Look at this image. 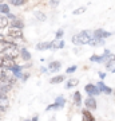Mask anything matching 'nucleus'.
<instances>
[{
  "mask_svg": "<svg viewBox=\"0 0 115 121\" xmlns=\"http://www.w3.org/2000/svg\"><path fill=\"white\" fill-rule=\"evenodd\" d=\"M27 1H28V0H16V1H15V5H16V7H19V5H24Z\"/></svg>",
  "mask_w": 115,
  "mask_h": 121,
  "instance_id": "nucleus-28",
  "label": "nucleus"
},
{
  "mask_svg": "<svg viewBox=\"0 0 115 121\" xmlns=\"http://www.w3.org/2000/svg\"><path fill=\"white\" fill-rule=\"evenodd\" d=\"M54 104H55L60 110V109H63L64 105H66V98H64L63 95H58V97L55 98V101H54Z\"/></svg>",
  "mask_w": 115,
  "mask_h": 121,
  "instance_id": "nucleus-17",
  "label": "nucleus"
},
{
  "mask_svg": "<svg viewBox=\"0 0 115 121\" xmlns=\"http://www.w3.org/2000/svg\"><path fill=\"white\" fill-rule=\"evenodd\" d=\"M20 56L23 60H30L31 59V52L27 50L26 47H21L20 48Z\"/></svg>",
  "mask_w": 115,
  "mask_h": 121,
  "instance_id": "nucleus-21",
  "label": "nucleus"
},
{
  "mask_svg": "<svg viewBox=\"0 0 115 121\" xmlns=\"http://www.w3.org/2000/svg\"><path fill=\"white\" fill-rule=\"evenodd\" d=\"M8 26H9L8 17L4 16V15H0V30H5Z\"/></svg>",
  "mask_w": 115,
  "mask_h": 121,
  "instance_id": "nucleus-20",
  "label": "nucleus"
},
{
  "mask_svg": "<svg viewBox=\"0 0 115 121\" xmlns=\"http://www.w3.org/2000/svg\"><path fill=\"white\" fill-rule=\"evenodd\" d=\"M95 85L98 86V89H99V91H100V93H104V94H107V95H110V94H112V93H114V90H112L108 85H106L103 81H99V82L95 83Z\"/></svg>",
  "mask_w": 115,
  "mask_h": 121,
  "instance_id": "nucleus-7",
  "label": "nucleus"
},
{
  "mask_svg": "<svg viewBox=\"0 0 115 121\" xmlns=\"http://www.w3.org/2000/svg\"><path fill=\"white\" fill-rule=\"evenodd\" d=\"M84 91L87 95H91V97H96V95L100 94V91H99L98 86L95 83H87L84 86Z\"/></svg>",
  "mask_w": 115,
  "mask_h": 121,
  "instance_id": "nucleus-3",
  "label": "nucleus"
},
{
  "mask_svg": "<svg viewBox=\"0 0 115 121\" xmlns=\"http://www.w3.org/2000/svg\"><path fill=\"white\" fill-rule=\"evenodd\" d=\"M1 3H4V0H0V4H1Z\"/></svg>",
  "mask_w": 115,
  "mask_h": 121,
  "instance_id": "nucleus-35",
  "label": "nucleus"
},
{
  "mask_svg": "<svg viewBox=\"0 0 115 121\" xmlns=\"http://www.w3.org/2000/svg\"><path fill=\"white\" fill-rule=\"evenodd\" d=\"M48 4H50L51 8H56V7L60 4V0H50V3H48Z\"/></svg>",
  "mask_w": 115,
  "mask_h": 121,
  "instance_id": "nucleus-27",
  "label": "nucleus"
},
{
  "mask_svg": "<svg viewBox=\"0 0 115 121\" xmlns=\"http://www.w3.org/2000/svg\"><path fill=\"white\" fill-rule=\"evenodd\" d=\"M9 26H11V27H15V28H20V30H23V28H24V23H23V20H21L20 17L16 16L13 20H11Z\"/></svg>",
  "mask_w": 115,
  "mask_h": 121,
  "instance_id": "nucleus-14",
  "label": "nucleus"
},
{
  "mask_svg": "<svg viewBox=\"0 0 115 121\" xmlns=\"http://www.w3.org/2000/svg\"><path fill=\"white\" fill-rule=\"evenodd\" d=\"M8 1H9V4H13V5H15V1H16V0H8Z\"/></svg>",
  "mask_w": 115,
  "mask_h": 121,
  "instance_id": "nucleus-33",
  "label": "nucleus"
},
{
  "mask_svg": "<svg viewBox=\"0 0 115 121\" xmlns=\"http://www.w3.org/2000/svg\"><path fill=\"white\" fill-rule=\"evenodd\" d=\"M0 13H3V15H8L9 13V5L8 4H0Z\"/></svg>",
  "mask_w": 115,
  "mask_h": 121,
  "instance_id": "nucleus-24",
  "label": "nucleus"
},
{
  "mask_svg": "<svg viewBox=\"0 0 115 121\" xmlns=\"http://www.w3.org/2000/svg\"><path fill=\"white\" fill-rule=\"evenodd\" d=\"M84 108L88 109V110H95V109L98 108V104H96V99H95V97L88 95V97L84 99Z\"/></svg>",
  "mask_w": 115,
  "mask_h": 121,
  "instance_id": "nucleus-6",
  "label": "nucleus"
},
{
  "mask_svg": "<svg viewBox=\"0 0 115 121\" xmlns=\"http://www.w3.org/2000/svg\"><path fill=\"white\" fill-rule=\"evenodd\" d=\"M92 32L90 30H83L80 31L79 34L74 35L72 38H71V40H72L74 44H76V46H80V44H88V42L92 39Z\"/></svg>",
  "mask_w": 115,
  "mask_h": 121,
  "instance_id": "nucleus-1",
  "label": "nucleus"
},
{
  "mask_svg": "<svg viewBox=\"0 0 115 121\" xmlns=\"http://www.w3.org/2000/svg\"><path fill=\"white\" fill-rule=\"evenodd\" d=\"M63 47H66L64 39H55V40H52V48L60 50V48H63Z\"/></svg>",
  "mask_w": 115,
  "mask_h": 121,
  "instance_id": "nucleus-16",
  "label": "nucleus"
},
{
  "mask_svg": "<svg viewBox=\"0 0 115 121\" xmlns=\"http://www.w3.org/2000/svg\"><path fill=\"white\" fill-rule=\"evenodd\" d=\"M48 71H52V73H55V71H59L62 69V62L60 60H51L50 63H48Z\"/></svg>",
  "mask_w": 115,
  "mask_h": 121,
  "instance_id": "nucleus-9",
  "label": "nucleus"
},
{
  "mask_svg": "<svg viewBox=\"0 0 115 121\" xmlns=\"http://www.w3.org/2000/svg\"><path fill=\"white\" fill-rule=\"evenodd\" d=\"M19 55H20V50L17 48L16 44L12 46V47L5 48L4 51H3V54H1V56H4V58H9V59H16Z\"/></svg>",
  "mask_w": 115,
  "mask_h": 121,
  "instance_id": "nucleus-2",
  "label": "nucleus"
},
{
  "mask_svg": "<svg viewBox=\"0 0 115 121\" xmlns=\"http://www.w3.org/2000/svg\"><path fill=\"white\" fill-rule=\"evenodd\" d=\"M0 118H1V117H0Z\"/></svg>",
  "mask_w": 115,
  "mask_h": 121,
  "instance_id": "nucleus-37",
  "label": "nucleus"
},
{
  "mask_svg": "<svg viewBox=\"0 0 115 121\" xmlns=\"http://www.w3.org/2000/svg\"><path fill=\"white\" fill-rule=\"evenodd\" d=\"M63 36H64V30L63 28H59L55 32V39H63Z\"/></svg>",
  "mask_w": 115,
  "mask_h": 121,
  "instance_id": "nucleus-25",
  "label": "nucleus"
},
{
  "mask_svg": "<svg viewBox=\"0 0 115 121\" xmlns=\"http://www.w3.org/2000/svg\"><path fill=\"white\" fill-rule=\"evenodd\" d=\"M50 48H52V42H39L36 44L38 51H44V50H50Z\"/></svg>",
  "mask_w": 115,
  "mask_h": 121,
  "instance_id": "nucleus-13",
  "label": "nucleus"
},
{
  "mask_svg": "<svg viewBox=\"0 0 115 121\" xmlns=\"http://www.w3.org/2000/svg\"><path fill=\"white\" fill-rule=\"evenodd\" d=\"M88 44L91 46V47H98V46H103L104 44V39H98V38H94L92 36V39L88 42Z\"/></svg>",
  "mask_w": 115,
  "mask_h": 121,
  "instance_id": "nucleus-19",
  "label": "nucleus"
},
{
  "mask_svg": "<svg viewBox=\"0 0 115 121\" xmlns=\"http://www.w3.org/2000/svg\"><path fill=\"white\" fill-rule=\"evenodd\" d=\"M104 65H106V71H111L112 69H115V55L114 54H111L107 60L104 62Z\"/></svg>",
  "mask_w": 115,
  "mask_h": 121,
  "instance_id": "nucleus-10",
  "label": "nucleus"
},
{
  "mask_svg": "<svg viewBox=\"0 0 115 121\" xmlns=\"http://www.w3.org/2000/svg\"><path fill=\"white\" fill-rule=\"evenodd\" d=\"M31 121H39V116H38V114H35V116L31 118Z\"/></svg>",
  "mask_w": 115,
  "mask_h": 121,
  "instance_id": "nucleus-30",
  "label": "nucleus"
},
{
  "mask_svg": "<svg viewBox=\"0 0 115 121\" xmlns=\"http://www.w3.org/2000/svg\"><path fill=\"white\" fill-rule=\"evenodd\" d=\"M0 67H3V56L0 55Z\"/></svg>",
  "mask_w": 115,
  "mask_h": 121,
  "instance_id": "nucleus-32",
  "label": "nucleus"
},
{
  "mask_svg": "<svg viewBox=\"0 0 115 121\" xmlns=\"http://www.w3.org/2000/svg\"><path fill=\"white\" fill-rule=\"evenodd\" d=\"M66 79H67V78H66L64 74H59V75H54V77L50 79V83H51V85H59V83H63Z\"/></svg>",
  "mask_w": 115,
  "mask_h": 121,
  "instance_id": "nucleus-11",
  "label": "nucleus"
},
{
  "mask_svg": "<svg viewBox=\"0 0 115 121\" xmlns=\"http://www.w3.org/2000/svg\"><path fill=\"white\" fill-rule=\"evenodd\" d=\"M106 58L103 55H98V54H94V55L90 56V62H96V63H104L106 62Z\"/></svg>",
  "mask_w": 115,
  "mask_h": 121,
  "instance_id": "nucleus-18",
  "label": "nucleus"
},
{
  "mask_svg": "<svg viewBox=\"0 0 115 121\" xmlns=\"http://www.w3.org/2000/svg\"><path fill=\"white\" fill-rule=\"evenodd\" d=\"M8 36L12 39H23V30H20V28H15V27H9L8 28Z\"/></svg>",
  "mask_w": 115,
  "mask_h": 121,
  "instance_id": "nucleus-4",
  "label": "nucleus"
},
{
  "mask_svg": "<svg viewBox=\"0 0 115 121\" xmlns=\"http://www.w3.org/2000/svg\"><path fill=\"white\" fill-rule=\"evenodd\" d=\"M35 17L38 19L39 22H46V20H47V16H46V13L42 12V11H36V12H35Z\"/></svg>",
  "mask_w": 115,
  "mask_h": 121,
  "instance_id": "nucleus-22",
  "label": "nucleus"
},
{
  "mask_svg": "<svg viewBox=\"0 0 115 121\" xmlns=\"http://www.w3.org/2000/svg\"><path fill=\"white\" fill-rule=\"evenodd\" d=\"M40 69H42V73H48V69H47V67H44V66H42Z\"/></svg>",
  "mask_w": 115,
  "mask_h": 121,
  "instance_id": "nucleus-31",
  "label": "nucleus"
},
{
  "mask_svg": "<svg viewBox=\"0 0 115 121\" xmlns=\"http://www.w3.org/2000/svg\"><path fill=\"white\" fill-rule=\"evenodd\" d=\"M24 121H31V120H30V118H26V120H24Z\"/></svg>",
  "mask_w": 115,
  "mask_h": 121,
  "instance_id": "nucleus-36",
  "label": "nucleus"
},
{
  "mask_svg": "<svg viewBox=\"0 0 115 121\" xmlns=\"http://www.w3.org/2000/svg\"><path fill=\"white\" fill-rule=\"evenodd\" d=\"M98 75H99V78H100V81H103V79L107 77V73H104V71H99Z\"/></svg>",
  "mask_w": 115,
  "mask_h": 121,
  "instance_id": "nucleus-29",
  "label": "nucleus"
},
{
  "mask_svg": "<svg viewBox=\"0 0 115 121\" xmlns=\"http://www.w3.org/2000/svg\"><path fill=\"white\" fill-rule=\"evenodd\" d=\"M79 85V79L78 78H68L66 79V89H72Z\"/></svg>",
  "mask_w": 115,
  "mask_h": 121,
  "instance_id": "nucleus-15",
  "label": "nucleus"
},
{
  "mask_svg": "<svg viewBox=\"0 0 115 121\" xmlns=\"http://www.w3.org/2000/svg\"><path fill=\"white\" fill-rule=\"evenodd\" d=\"M82 121H96V120H95V116L92 114V112L84 108L82 110Z\"/></svg>",
  "mask_w": 115,
  "mask_h": 121,
  "instance_id": "nucleus-8",
  "label": "nucleus"
},
{
  "mask_svg": "<svg viewBox=\"0 0 115 121\" xmlns=\"http://www.w3.org/2000/svg\"><path fill=\"white\" fill-rule=\"evenodd\" d=\"M92 35H94V38H98V39H107L112 35V32L103 30V28H96V30L92 32Z\"/></svg>",
  "mask_w": 115,
  "mask_h": 121,
  "instance_id": "nucleus-5",
  "label": "nucleus"
},
{
  "mask_svg": "<svg viewBox=\"0 0 115 121\" xmlns=\"http://www.w3.org/2000/svg\"><path fill=\"white\" fill-rule=\"evenodd\" d=\"M110 73H115V69H112V70H111V71H110Z\"/></svg>",
  "mask_w": 115,
  "mask_h": 121,
  "instance_id": "nucleus-34",
  "label": "nucleus"
},
{
  "mask_svg": "<svg viewBox=\"0 0 115 121\" xmlns=\"http://www.w3.org/2000/svg\"><path fill=\"white\" fill-rule=\"evenodd\" d=\"M72 99H74V104H75V106H82V104H83V99H82V93L79 90L74 91V95H72Z\"/></svg>",
  "mask_w": 115,
  "mask_h": 121,
  "instance_id": "nucleus-12",
  "label": "nucleus"
},
{
  "mask_svg": "<svg viewBox=\"0 0 115 121\" xmlns=\"http://www.w3.org/2000/svg\"><path fill=\"white\" fill-rule=\"evenodd\" d=\"M86 9H87V7H86V5H80V7H78V8L74 9L72 15H82V13L86 12Z\"/></svg>",
  "mask_w": 115,
  "mask_h": 121,
  "instance_id": "nucleus-23",
  "label": "nucleus"
},
{
  "mask_svg": "<svg viewBox=\"0 0 115 121\" xmlns=\"http://www.w3.org/2000/svg\"><path fill=\"white\" fill-rule=\"evenodd\" d=\"M76 69H78V66H76V65L70 66L68 69H66V74H72V73H75V71H76Z\"/></svg>",
  "mask_w": 115,
  "mask_h": 121,
  "instance_id": "nucleus-26",
  "label": "nucleus"
}]
</instances>
